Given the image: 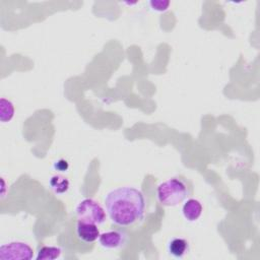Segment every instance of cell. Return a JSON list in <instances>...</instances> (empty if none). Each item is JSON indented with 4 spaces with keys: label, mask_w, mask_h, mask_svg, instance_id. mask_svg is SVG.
Masks as SVG:
<instances>
[{
    "label": "cell",
    "mask_w": 260,
    "mask_h": 260,
    "mask_svg": "<svg viewBox=\"0 0 260 260\" xmlns=\"http://www.w3.org/2000/svg\"><path fill=\"white\" fill-rule=\"evenodd\" d=\"M105 206L111 222L118 228H133L139 224L145 214L144 195L134 187L111 190L105 196Z\"/></svg>",
    "instance_id": "1"
},
{
    "label": "cell",
    "mask_w": 260,
    "mask_h": 260,
    "mask_svg": "<svg viewBox=\"0 0 260 260\" xmlns=\"http://www.w3.org/2000/svg\"><path fill=\"white\" fill-rule=\"evenodd\" d=\"M193 195V184L179 175L161 182L156 188V197L162 206L175 207Z\"/></svg>",
    "instance_id": "2"
},
{
    "label": "cell",
    "mask_w": 260,
    "mask_h": 260,
    "mask_svg": "<svg viewBox=\"0 0 260 260\" xmlns=\"http://www.w3.org/2000/svg\"><path fill=\"white\" fill-rule=\"evenodd\" d=\"M77 220L103 224L106 221V211L101 204L92 198H84L78 202L75 208Z\"/></svg>",
    "instance_id": "3"
},
{
    "label": "cell",
    "mask_w": 260,
    "mask_h": 260,
    "mask_svg": "<svg viewBox=\"0 0 260 260\" xmlns=\"http://www.w3.org/2000/svg\"><path fill=\"white\" fill-rule=\"evenodd\" d=\"M34 257L32 248L23 242H10L0 247L1 260L31 259Z\"/></svg>",
    "instance_id": "4"
},
{
    "label": "cell",
    "mask_w": 260,
    "mask_h": 260,
    "mask_svg": "<svg viewBox=\"0 0 260 260\" xmlns=\"http://www.w3.org/2000/svg\"><path fill=\"white\" fill-rule=\"evenodd\" d=\"M128 234L123 228H116L100 235L99 244L107 250H120L128 242Z\"/></svg>",
    "instance_id": "5"
},
{
    "label": "cell",
    "mask_w": 260,
    "mask_h": 260,
    "mask_svg": "<svg viewBox=\"0 0 260 260\" xmlns=\"http://www.w3.org/2000/svg\"><path fill=\"white\" fill-rule=\"evenodd\" d=\"M75 233L78 240L86 245L93 244L101 235L96 224L81 220H76Z\"/></svg>",
    "instance_id": "6"
},
{
    "label": "cell",
    "mask_w": 260,
    "mask_h": 260,
    "mask_svg": "<svg viewBox=\"0 0 260 260\" xmlns=\"http://www.w3.org/2000/svg\"><path fill=\"white\" fill-rule=\"evenodd\" d=\"M202 211L203 207L201 202L195 198H188L182 206V214L184 218L191 222L199 219V217L202 214Z\"/></svg>",
    "instance_id": "7"
},
{
    "label": "cell",
    "mask_w": 260,
    "mask_h": 260,
    "mask_svg": "<svg viewBox=\"0 0 260 260\" xmlns=\"http://www.w3.org/2000/svg\"><path fill=\"white\" fill-rule=\"evenodd\" d=\"M167 250L172 257L181 259L189 252V243L184 238H173L168 243Z\"/></svg>",
    "instance_id": "8"
},
{
    "label": "cell",
    "mask_w": 260,
    "mask_h": 260,
    "mask_svg": "<svg viewBox=\"0 0 260 260\" xmlns=\"http://www.w3.org/2000/svg\"><path fill=\"white\" fill-rule=\"evenodd\" d=\"M62 250L57 246H42L38 250L37 260H54L61 256Z\"/></svg>",
    "instance_id": "9"
},
{
    "label": "cell",
    "mask_w": 260,
    "mask_h": 260,
    "mask_svg": "<svg viewBox=\"0 0 260 260\" xmlns=\"http://www.w3.org/2000/svg\"><path fill=\"white\" fill-rule=\"evenodd\" d=\"M49 186L56 194H64L69 189V181L67 178L55 175L49 180Z\"/></svg>",
    "instance_id": "10"
},
{
    "label": "cell",
    "mask_w": 260,
    "mask_h": 260,
    "mask_svg": "<svg viewBox=\"0 0 260 260\" xmlns=\"http://www.w3.org/2000/svg\"><path fill=\"white\" fill-rule=\"evenodd\" d=\"M14 116V106L13 104L2 98L0 100V120L1 122H9Z\"/></svg>",
    "instance_id": "11"
},
{
    "label": "cell",
    "mask_w": 260,
    "mask_h": 260,
    "mask_svg": "<svg viewBox=\"0 0 260 260\" xmlns=\"http://www.w3.org/2000/svg\"><path fill=\"white\" fill-rule=\"evenodd\" d=\"M171 2L170 1H162V0H152L149 1V6L152 10L157 12H165L169 9Z\"/></svg>",
    "instance_id": "12"
},
{
    "label": "cell",
    "mask_w": 260,
    "mask_h": 260,
    "mask_svg": "<svg viewBox=\"0 0 260 260\" xmlns=\"http://www.w3.org/2000/svg\"><path fill=\"white\" fill-rule=\"evenodd\" d=\"M53 168H54L55 170L59 171V172H66V171L68 170V168H69V165H68L67 160H65V159H59V160H57V161L54 164Z\"/></svg>",
    "instance_id": "13"
}]
</instances>
